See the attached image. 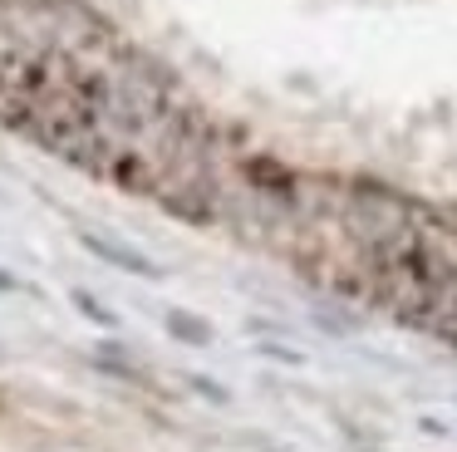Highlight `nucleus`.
Here are the masks:
<instances>
[{"instance_id":"f257e3e1","label":"nucleus","mask_w":457,"mask_h":452,"mask_svg":"<svg viewBox=\"0 0 457 452\" xmlns=\"http://www.w3.org/2000/svg\"><path fill=\"white\" fill-rule=\"evenodd\" d=\"M84 246H89L94 255H104V261H113V265H123V271H133V275H158V265L153 261H143V255H133L129 246H113V241H104V236H84Z\"/></svg>"},{"instance_id":"f03ea898","label":"nucleus","mask_w":457,"mask_h":452,"mask_svg":"<svg viewBox=\"0 0 457 452\" xmlns=\"http://www.w3.org/2000/svg\"><path fill=\"white\" fill-rule=\"evenodd\" d=\"M172 334H178V339H197V344H207V324L202 320H182V314H172Z\"/></svg>"}]
</instances>
